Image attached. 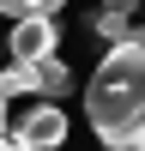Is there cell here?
<instances>
[{
    "instance_id": "6da1fadb",
    "label": "cell",
    "mask_w": 145,
    "mask_h": 151,
    "mask_svg": "<svg viewBox=\"0 0 145 151\" xmlns=\"http://www.w3.org/2000/svg\"><path fill=\"white\" fill-rule=\"evenodd\" d=\"M85 115L109 151H145V30L103 55L85 85Z\"/></svg>"
},
{
    "instance_id": "7a4b0ae2",
    "label": "cell",
    "mask_w": 145,
    "mask_h": 151,
    "mask_svg": "<svg viewBox=\"0 0 145 151\" xmlns=\"http://www.w3.org/2000/svg\"><path fill=\"white\" fill-rule=\"evenodd\" d=\"M55 42H60L55 18H18V24H12V36H6L12 60H48V55H55Z\"/></svg>"
},
{
    "instance_id": "3957f363",
    "label": "cell",
    "mask_w": 145,
    "mask_h": 151,
    "mask_svg": "<svg viewBox=\"0 0 145 151\" xmlns=\"http://www.w3.org/2000/svg\"><path fill=\"white\" fill-rule=\"evenodd\" d=\"M12 133H18V139L30 145V151H55L60 139H67V115H60L55 103H42V109H30V115H24Z\"/></svg>"
},
{
    "instance_id": "277c9868",
    "label": "cell",
    "mask_w": 145,
    "mask_h": 151,
    "mask_svg": "<svg viewBox=\"0 0 145 151\" xmlns=\"http://www.w3.org/2000/svg\"><path fill=\"white\" fill-rule=\"evenodd\" d=\"M133 18H139V0H103V6H97V36H103L109 48H115V42H127V36L139 30Z\"/></svg>"
},
{
    "instance_id": "5b68a950",
    "label": "cell",
    "mask_w": 145,
    "mask_h": 151,
    "mask_svg": "<svg viewBox=\"0 0 145 151\" xmlns=\"http://www.w3.org/2000/svg\"><path fill=\"white\" fill-rule=\"evenodd\" d=\"M30 67H36V91H42V97H67V91H72L67 60H55V55H48V60H30Z\"/></svg>"
},
{
    "instance_id": "8992f818",
    "label": "cell",
    "mask_w": 145,
    "mask_h": 151,
    "mask_svg": "<svg viewBox=\"0 0 145 151\" xmlns=\"http://www.w3.org/2000/svg\"><path fill=\"white\" fill-rule=\"evenodd\" d=\"M0 91H6V97H30L36 91V67H30V60H12V67L0 73Z\"/></svg>"
},
{
    "instance_id": "52a82bcc",
    "label": "cell",
    "mask_w": 145,
    "mask_h": 151,
    "mask_svg": "<svg viewBox=\"0 0 145 151\" xmlns=\"http://www.w3.org/2000/svg\"><path fill=\"white\" fill-rule=\"evenodd\" d=\"M55 6H60V0H0V12H6V18H48Z\"/></svg>"
},
{
    "instance_id": "ba28073f",
    "label": "cell",
    "mask_w": 145,
    "mask_h": 151,
    "mask_svg": "<svg viewBox=\"0 0 145 151\" xmlns=\"http://www.w3.org/2000/svg\"><path fill=\"white\" fill-rule=\"evenodd\" d=\"M0 133H6V91H0Z\"/></svg>"
}]
</instances>
